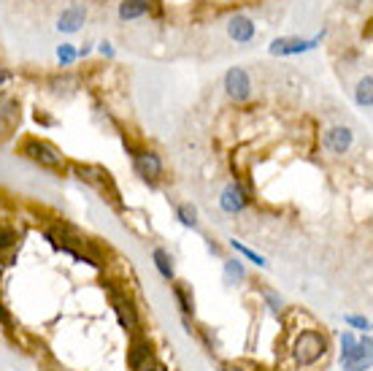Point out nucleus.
<instances>
[{
    "label": "nucleus",
    "instance_id": "4",
    "mask_svg": "<svg viewBox=\"0 0 373 371\" xmlns=\"http://www.w3.org/2000/svg\"><path fill=\"white\" fill-rule=\"evenodd\" d=\"M125 147H127L130 155H133V168H135L138 177L147 179V182H157V179L162 177L165 165H162V157L157 155V152L141 150V147H135L133 141H127V138H125Z\"/></svg>",
    "mask_w": 373,
    "mask_h": 371
},
{
    "label": "nucleus",
    "instance_id": "32",
    "mask_svg": "<svg viewBox=\"0 0 373 371\" xmlns=\"http://www.w3.org/2000/svg\"><path fill=\"white\" fill-rule=\"evenodd\" d=\"M36 122H43V125H54V120H52V117H46V114H43V111H38V114H36Z\"/></svg>",
    "mask_w": 373,
    "mask_h": 371
},
{
    "label": "nucleus",
    "instance_id": "7",
    "mask_svg": "<svg viewBox=\"0 0 373 371\" xmlns=\"http://www.w3.org/2000/svg\"><path fill=\"white\" fill-rule=\"evenodd\" d=\"M108 298H111V306H114V312H117L120 325L135 339V336L141 333V317L135 312L133 301H130L125 293H120V290H114V288H108Z\"/></svg>",
    "mask_w": 373,
    "mask_h": 371
},
{
    "label": "nucleus",
    "instance_id": "5",
    "mask_svg": "<svg viewBox=\"0 0 373 371\" xmlns=\"http://www.w3.org/2000/svg\"><path fill=\"white\" fill-rule=\"evenodd\" d=\"M22 155H25L27 160L38 163L41 168H52V171L65 165V157L60 155V150H54L52 144L41 141V138H27V141H22Z\"/></svg>",
    "mask_w": 373,
    "mask_h": 371
},
{
    "label": "nucleus",
    "instance_id": "10",
    "mask_svg": "<svg viewBox=\"0 0 373 371\" xmlns=\"http://www.w3.org/2000/svg\"><path fill=\"white\" fill-rule=\"evenodd\" d=\"M352 141H354V133H352V127H347V125H335V127H330V130L322 136L325 150L333 152V155H347Z\"/></svg>",
    "mask_w": 373,
    "mask_h": 371
},
{
    "label": "nucleus",
    "instance_id": "13",
    "mask_svg": "<svg viewBox=\"0 0 373 371\" xmlns=\"http://www.w3.org/2000/svg\"><path fill=\"white\" fill-rule=\"evenodd\" d=\"M227 36L238 43H249L254 38V22L249 16L236 14L230 22H227Z\"/></svg>",
    "mask_w": 373,
    "mask_h": 371
},
{
    "label": "nucleus",
    "instance_id": "14",
    "mask_svg": "<svg viewBox=\"0 0 373 371\" xmlns=\"http://www.w3.org/2000/svg\"><path fill=\"white\" fill-rule=\"evenodd\" d=\"M19 122V100L11 95H0V130H11Z\"/></svg>",
    "mask_w": 373,
    "mask_h": 371
},
{
    "label": "nucleus",
    "instance_id": "26",
    "mask_svg": "<svg viewBox=\"0 0 373 371\" xmlns=\"http://www.w3.org/2000/svg\"><path fill=\"white\" fill-rule=\"evenodd\" d=\"M344 323H347L349 328L362 330V333H368V330H371V320H368V317H362V315H347L344 317Z\"/></svg>",
    "mask_w": 373,
    "mask_h": 371
},
{
    "label": "nucleus",
    "instance_id": "9",
    "mask_svg": "<svg viewBox=\"0 0 373 371\" xmlns=\"http://www.w3.org/2000/svg\"><path fill=\"white\" fill-rule=\"evenodd\" d=\"M225 90L236 103H243L252 98V79L243 68H230L225 73Z\"/></svg>",
    "mask_w": 373,
    "mask_h": 371
},
{
    "label": "nucleus",
    "instance_id": "1",
    "mask_svg": "<svg viewBox=\"0 0 373 371\" xmlns=\"http://www.w3.org/2000/svg\"><path fill=\"white\" fill-rule=\"evenodd\" d=\"M73 174L76 179H81L84 184H90L95 187L98 193L106 198L108 204L114 209H122V201H120V190H117V184H114V177L108 174L106 168H100V165H81V163H73Z\"/></svg>",
    "mask_w": 373,
    "mask_h": 371
},
{
    "label": "nucleus",
    "instance_id": "23",
    "mask_svg": "<svg viewBox=\"0 0 373 371\" xmlns=\"http://www.w3.org/2000/svg\"><path fill=\"white\" fill-rule=\"evenodd\" d=\"M230 247L236 249V252H241V255H243L246 261L257 263V266H268V261H266V258H263V255H257L254 249H249V247H246V244H243V241H236V239H230Z\"/></svg>",
    "mask_w": 373,
    "mask_h": 371
},
{
    "label": "nucleus",
    "instance_id": "3",
    "mask_svg": "<svg viewBox=\"0 0 373 371\" xmlns=\"http://www.w3.org/2000/svg\"><path fill=\"white\" fill-rule=\"evenodd\" d=\"M327 352V339L320 330H303L293 342V360L298 366H314Z\"/></svg>",
    "mask_w": 373,
    "mask_h": 371
},
{
    "label": "nucleus",
    "instance_id": "18",
    "mask_svg": "<svg viewBox=\"0 0 373 371\" xmlns=\"http://www.w3.org/2000/svg\"><path fill=\"white\" fill-rule=\"evenodd\" d=\"M354 100H357V106L362 109H371L373 106V76L371 73H365L357 84V93H354Z\"/></svg>",
    "mask_w": 373,
    "mask_h": 371
},
{
    "label": "nucleus",
    "instance_id": "11",
    "mask_svg": "<svg viewBox=\"0 0 373 371\" xmlns=\"http://www.w3.org/2000/svg\"><path fill=\"white\" fill-rule=\"evenodd\" d=\"M84 22H87V9H84L81 3H73V6H68L65 11L60 14L57 30H60V33H79Z\"/></svg>",
    "mask_w": 373,
    "mask_h": 371
},
{
    "label": "nucleus",
    "instance_id": "2",
    "mask_svg": "<svg viewBox=\"0 0 373 371\" xmlns=\"http://www.w3.org/2000/svg\"><path fill=\"white\" fill-rule=\"evenodd\" d=\"M371 336L357 339L352 330L341 336V363L344 371H371Z\"/></svg>",
    "mask_w": 373,
    "mask_h": 371
},
{
    "label": "nucleus",
    "instance_id": "12",
    "mask_svg": "<svg viewBox=\"0 0 373 371\" xmlns=\"http://www.w3.org/2000/svg\"><path fill=\"white\" fill-rule=\"evenodd\" d=\"M149 357H154L152 342L144 339V336H135L133 344H130V350H127V366H130V371H138Z\"/></svg>",
    "mask_w": 373,
    "mask_h": 371
},
{
    "label": "nucleus",
    "instance_id": "29",
    "mask_svg": "<svg viewBox=\"0 0 373 371\" xmlns=\"http://www.w3.org/2000/svg\"><path fill=\"white\" fill-rule=\"evenodd\" d=\"M98 52H100L103 57H114V46H111L108 41H103L100 46H98Z\"/></svg>",
    "mask_w": 373,
    "mask_h": 371
},
{
    "label": "nucleus",
    "instance_id": "28",
    "mask_svg": "<svg viewBox=\"0 0 373 371\" xmlns=\"http://www.w3.org/2000/svg\"><path fill=\"white\" fill-rule=\"evenodd\" d=\"M0 325L6 330H11V315H9V309L3 303H0Z\"/></svg>",
    "mask_w": 373,
    "mask_h": 371
},
{
    "label": "nucleus",
    "instance_id": "30",
    "mask_svg": "<svg viewBox=\"0 0 373 371\" xmlns=\"http://www.w3.org/2000/svg\"><path fill=\"white\" fill-rule=\"evenodd\" d=\"M219 371H243V366H238V363H233V360H225V363L219 366Z\"/></svg>",
    "mask_w": 373,
    "mask_h": 371
},
{
    "label": "nucleus",
    "instance_id": "24",
    "mask_svg": "<svg viewBox=\"0 0 373 371\" xmlns=\"http://www.w3.org/2000/svg\"><path fill=\"white\" fill-rule=\"evenodd\" d=\"M76 57H79V52H76V46H73V43H63V46H57V60H60V66H63V68L73 66V63H76Z\"/></svg>",
    "mask_w": 373,
    "mask_h": 371
},
{
    "label": "nucleus",
    "instance_id": "25",
    "mask_svg": "<svg viewBox=\"0 0 373 371\" xmlns=\"http://www.w3.org/2000/svg\"><path fill=\"white\" fill-rule=\"evenodd\" d=\"M16 231L14 228H0V255L6 252V249H11L14 252V247H16Z\"/></svg>",
    "mask_w": 373,
    "mask_h": 371
},
{
    "label": "nucleus",
    "instance_id": "27",
    "mask_svg": "<svg viewBox=\"0 0 373 371\" xmlns=\"http://www.w3.org/2000/svg\"><path fill=\"white\" fill-rule=\"evenodd\" d=\"M138 371H168V366H165L162 360H157V357H149L147 363H144Z\"/></svg>",
    "mask_w": 373,
    "mask_h": 371
},
{
    "label": "nucleus",
    "instance_id": "33",
    "mask_svg": "<svg viewBox=\"0 0 373 371\" xmlns=\"http://www.w3.org/2000/svg\"><path fill=\"white\" fill-rule=\"evenodd\" d=\"M76 52H79V57H87L90 52H93V46H90V43H84V46H81V49H76Z\"/></svg>",
    "mask_w": 373,
    "mask_h": 371
},
{
    "label": "nucleus",
    "instance_id": "31",
    "mask_svg": "<svg viewBox=\"0 0 373 371\" xmlns=\"http://www.w3.org/2000/svg\"><path fill=\"white\" fill-rule=\"evenodd\" d=\"M11 79H14L11 70H9V68H0V87H3V84H9Z\"/></svg>",
    "mask_w": 373,
    "mask_h": 371
},
{
    "label": "nucleus",
    "instance_id": "22",
    "mask_svg": "<svg viewBox=\"0 0 373 371\" xmlns=\"http://www.w3.org/2000/svg\"><path fill=\"white\" fill-rule=\"evenodd\" d=\"M49 84H52L54 95H63V93L68 95V93H73V90H76V79H73V76H68V73L65 76H54Z\"/></svg>",
    "mask_w": 373,
    "mask_h": 371
},
{
    "label": "nucleus",
    "instance_id": "6",
    "mask_svg": "<svg viewBox=\"0 0 373 371\" xmlns=\"http://www.w3.org/2000/svg\"><path fill=\"white\" fill-rule=\"evenodd\" d=\"M325 38V30L317 33L314 38H298V36H281L268 46V52L273 57H293V55H306L311 49H317Z\"/></svg>",
    "mask_w": 373,
    "mask_h": 371
},
{
    "label": "nucleus",
    "instance_id": "16",
    "mask_svg": "<svg viewBox=\"0 0 373 371\" xmlns=\"http://www.w3.org/2000/svg\"><path fill=\"white\" fill-rule=\"evenodd\" d=\"M171 290H174V298L176 303H179V309H182V315L184 317L195 315V296H192V288H189L186 282H174Z\"/></svg>",
    "mask_w": 373,
    "mask_h": 371
},
{
    "label": "nucleus",
    "instance_id": "17",
    "mask_svg": "<svg viewBox=\"0 0 373 371\" xmlns=\"http://www.w3.org/2000/svg\"><path fill=\"white\" fill-rule=\"evenodd\" d=\"M152 261H154V268H157V274H160L162 279L174 282L176 268H174V258H171V252H168V249L154 247V252H152Z\"/></svg>",
    "mask_w": 373,
    "mask_h": 371
},
{
    "label": "nucleus",
    "instance_id": "15",
    "mask_svg": "<svg viewBox=\"0 0 373 371\" xmlns=\"http://www.w3.org/2000/svg\"><path fill=\"white\" fill-rule=\"evenodd\" d=\"M152 11V0H122L120 3V19L122 22H133Z\"/></svg>",
    "mask_w": 373,
    "mask_h": 371
},
{
    "label": "nucleus",
    "instance_id": "21",
    "mask_svg": "<svg viewBox=\"0 0 373 371\" xmlns=\"http://www.w3.org/2000/svg\"><path fill=\"white\" fill-rule=\"evenodd\" d=\"M260 296L266 298L268 309H270L273 315H279L281 309H284V298H281V296L273 288H268V285H260Z\"/></svg>",
    "mask_w": 373,
    "mask_h": 371
},
{
    "label": "nucleus",
    "instance_id": "20",
    "mask_svg": "<svg viewBox=\"0 0 373 371\" xmlns=\"http://www.w3.org/2000/svg\"><path fill=\"white\" fill-rule=\"evenodd\" d=\"M176 217H179V222L182 225H186V228H198V209L192 207V204H179L176 207Z\"/></svg>",
    "mask_w": 373,
    "mask_h": 371
},
{
    "label": "nucleus",
    "instance_id": "8",
    "mask_svg": "<svg viewBox=\"0 0 373 371\" xmlns=\"http://www.w3.org/2000/svg\"><path fill=\"white\" fill-rule=\"evenodd\" d=\"M249 190L241 184L238 179L236 182H230L225 190H222V195H219V207H222V211L225 214H241L243 209L249 207Z\"/></svg>",
    "mask_w": 373,
    "mask_h": 371
},
{
    "label": "nucleus",
    "instance_id": "19",
    "mask_svg": "<svg viewBox=\"0 0 373 371\" xmlns=\"http://www.w3.org/2000/svg\"><path fill=\"white\" fill-rule=\"evenodd\" d=\"M246 279V266L238 258L225 261V285H241Z\"/></svg>",
    "mask_w": 373,
    "mask_h": 371
}]
</instances>
